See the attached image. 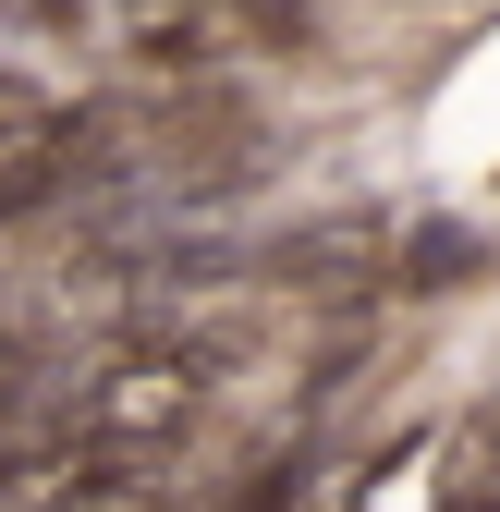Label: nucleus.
Listing matches in <instances>:
<instances>
[{
  "label": "nucleus",
  "instance_id": "1",
  "mask_svg": "<svg viewBox=\"0 0 500 512\" xmlns=\"http://www.w3.org/2000/svg\"><path fill=\"white\" fill-rule=\"evenodd\" d=\"M488 269V244L464 232V220H427L415 244H403V281H476Z\"/></svg>",
  "mask_w": 500,
  "mask_h": 512
}]
</instances>
